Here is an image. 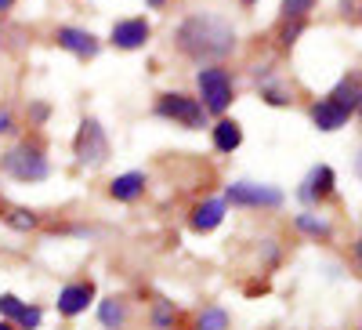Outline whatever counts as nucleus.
I'll return each mask as SVG.
<instances>
[{"label": "nucleus", "instance_id": "nucleus-1", "mask_svg": "<svg viewBox=\"0 0 362 330\" xmlns=\"http://www.w3.org/2000/svg\"><path fill=\"white\" fill-rule=\"evenodd\" d=\"M177 51L192 58V62H221L235 51V29L221 15H189L177 25Z\"/></svg>", "mask_w": 362, "mask_h": 330}, {"label": "nucleus", "instance_id": "nucleus-2", "mask_svg": "<svg viewBox=\"0 0 362 330\" xmlns=\"http://www.w3.org/2000/svg\"><path fill=\"white\" fill-rule=\"evenodd\" d=\"M0 167H4V174H11L15 182H25V186H33V182H44V178L51 174V164L44 157V149L40 145H15L11 153H4V160H0Z\"/></svg>", "mask_w": 362, "mask_h": 330}, {"label": "nucleus", "instance_id": "nucleus-3", "mask_svg": "<svg viewBox=\"0 0 362 330\" xmlns=\"http://www.w3.org/2000/svg\"><path fill=\"white\" fill-rule=\"evenodd\" d=\"M196 91H199V106L206 109V116H221L232 106V76L221 66H203L196 73Z\"/></svg>", "mask_w": 362, "mask_h": 330}, {"label": "nucleus", "instance_id": "nucleus-4", "mask_svg": "<svg viewBox=\"0 0 362 330\" xmlns=\"http://www.w3.org/2000/svg\"><path fill=\"white\" fill-rule=\"evenodd\" d=\"M153 113H156L160 120H170V124H177V127H189V131L206 127V109L199 106V98L181 95V91H167V95H160L156 106H153Z\"/></svg>", "mask_w": 362, "mask_h": 330}, {"label": "nucleus", "instance_id": "nucleus-5", "mask_svg": "<svg viewBox=\"0 0 362 330\" xmlns=\"http://www.w3.org/2000/svg\"><path fill=\"white\" fill-rule=\"evenodd\" d=\"M73 153H76V164L87 167V171H95L109 160V135L105 127L98 124L95 116H87L80 131H76V142H73Z\"/></svg>", "mask_w": 362, "mask_h": 330}, {"label": "nucleus", "instance_id": "nucleus-6", "mask_svg": "<svg viewBox=\"0 0 362 330\" xmlns=\"http://www.w3.org/2000/svg\"><path fill=\"white\" fill-rule=\"evenodd\" d=\"M283 189L276 186H257V182H232L225 189V203L232 207H283Z\"/></svg>", "mask_w": 362, "mask_h": 330}, {"label": "nucleus", "instance_id": "nucleus-7", "mask_svg": "<svg viewBox=\"0 0 362 330\" xmlns=\"http://www.w3.org/2000/svg\"><path fill=\"white\" fill-rule=\"evenodd\" d=\"M0 319H11L18 330H40V323H44V309L22 302L18 294H0Z\"/></svg>", "mask_w": 362, "mask_h": 330}, {"label": "nucleus", "instance_id": "nucleus-8", "mask_svg": "<svg viewBox=\"0 0 362 330\" xmlns=\"http://www.w3.org/2000/svg\"><path fill=\"white\" fill-rule=\"evenodd\" d=\"M90 305H95V283L90 280L87 283H66L62 290H58V302H54L58 316H66V319L87 312Z\"/></svg>", "mask_w": 362, "mask_h": 330}, {"label": "nucleus", "instance_id": "nucleus-9", "mask_svg": "<svg viewBox=\"0 0 362 330\" xmlns=\"http://www.w3.org/2000/svg\"><path fill=\"white\" fill-rule=\"evenodd\" d=\"M148 37H153V25H148V18H124V22L112 25L109 44L119 47V51H138V47H145Z\"/></svg>", "mask_w": 362, "mask_h": 330}, {"label": "nucleus", "instance_id": "nucleus-10", "mask_svg": "<svg viewBox=\"0 0 362 330\" xmlns=\"http://www.w3.org/2000/svg\"><path fill=\"white\" fill-rule=\"evenodd\" d=\"M58 47L76 55L80 62H87V58H95L102 51V44L95 40V33H87V29H76V25H58V33H54Z\"/></svg>", "mask_w": 362, "mask_h": 330}, {"label": "nucleus", "instance_id": "nucleus-11", "mask_svg": "<svg viewBox=\"0 0 362 330\" xmlns=\"http://www.w3.org/2000/svg\"><path fill=\"white\" fill-rule=\"evenodd\" d=\"M334 186H337V174H334V167L319 164V167H315V171L305 178V189H300V200H308V203H322V200L334 196Z\"/></svg>", "mask_w": 362, "mask_h": 330}, {"label": "nucleus", "instance_id": "nucleus-12", "mask_svg": "<svg viewBox=\"0 0 362 330\" xmlns=\"http://www.w3.org/2000/svg\"><path fill=\"white\" fill-rule=\"evenodd\" d=\"M225 211H228L225 200H203V203H196V211L189 218L192 232H214L225 222Z\"/></svg>", "mask_w": 362, "mask_h": 330}, {"label": "nucleus", "instance_id": "nucleus-13", "mask_svg": "<svg viewBox=\"0 0 362 330\" xmlns=\"http://www.w3.org/2000/svg\"><path fill=\"white\" fill-rule=\"evenodd\" d=\"M145 193V174L141 171H127V174H116L109 182V196L116 203H134Z\"/></svg>", "mask_w": 362, "mask_h": 330}, {"label": "nucleus", "instance_id": "nucleus-14", "mask_svg": "<svg viewBox=\"0 0 362 330\" xmlns=\"http://www.w3.org/2000/svg\"><path fill=\"white\" fill-rule=\"evenodd\" d=\"M326 98L334 102L337 109H344V113H348V120H351V116L358 113V102H362V87H358V76H355V73H351V76H344V80H341V84H337V87H334V91H329Z\"/></svg>", "mask_w": 362, "mask_h": 330}, {"label": "nucleus", "instance_id": "nucleus-15", "mask_svg": "<svg viewBox=\"0 0 362 330\" xmlns=\"http://www.w3.org/2000/svg\"><path fill=\"white\" fill-rule=\"evenodd\" d=\"M312 124H315L319 131H326V135H329V131H341V127L348 124V113L337 109L329 98H322V102L312 106Z\"/></svg>", "mask_w": 362, "mask_h": 330}, {"label": "nucleus", "instance_id": "nucleus-16", "mask_svg": "<svg viewBox=\"0 0 362 330\" xmlns=\"http://www.w3.org/2000/svg\"><path fill=\"white\" fill-rule=\"evenodd\" d=\"M210 131H214V149H218V153H235V149L243 145V127H239L235 120L221 116Z\"/></svg>", "mask_w": 362, "mask_h": 330}, {"label": "nucleus", "instance_id": "nucleus-17", "mask_svg": "<svg viewBox=\"0 0 362 330\" xmlns=\"http://www.w3.org/2000/svg\"><path fill=\"white\" fill-rule=\"evenodd\" d=\"M124 319H127V305L119 302V297H102V302H98V323L105 330H119Z\"/></svg>", "mask_w": 362, "mask_h": 330}, {"label": "nucleus", "instance_id": "nucleus-18", "mask_svg": "<svg viewBox=\"0 0 362 330\" xmlns=\"http://www.w3.org/2000/svg\"><path fill=\"white\" fill-rule=\"evenodd\" d=\"M228 323H232V316L221 305H210L196 316V330H228Z\"/></svg>", "mask_w": 362, "mask_h": 330}, {"label": "nucleus", "instance_id": "nucleus-19", "mask_svg": "<svg viewBox=\"0 0 362 330\" xmlns=\"http://www.w3.org/2000/svg\"><path fill=\"white\" fill-rule=\"evenodd\" d=\"M4 222H8L11 229H18V232H33V229L40 225V218H37L33 211H25V207H11V211H4Z\"/></svg>", "mask_w": 362, "mask_h": 330}, {"label": "nucleus", "instance_id": "nucleus-20", "mask_svg": "<svg viewBox=\"0 0 362 330\" xmlns=\"http://www.w3.org/2000/svg\"><path fill=\"white\" fill-rule=\"evenodd\" d=\"M293 225H297L300 232L315 236V239H319V236H322V239L329 236V222H326V218H319V215H308V211H305V215H297V218H293Z\"/></svg>", "mask_w": 362, "mask_h": 330}, {"label": "nucleus", "instance_id": "nucleus-21", "mask_svg": "<svg viewBox=\"0 0 362 330\" xmlns=\"http://www.w3.org/2000/svg\"><path fill=\"white\" fill-rule=\"evenodd\" d=\"M174 316H177L174 312V302H156L153 305V326L156 330H170L174 326Z\"/></svg>", "mask_w": 362, "mask_h": 330}, {"label": "nucleus", "instance_id": "nucleus-22", "mask_svg": "<svg viewBox=\"0 0 362 330\" xmlns=\"http://www.w3.org/2000/svg\"><path fill=\"white\" fill-rule=\"evenodd\" d=\"M315 8V0H283V22L293 18H308V11Z\"/></svg>", "mask_w": 362, "mask_h": 330}, {"label": "nucleus", "instance_id": "nucleus-23", "mask_svg": "<svg viewBox=\"0 0 362 330\" xmlns=\"http://www.w3.org/2000/svg\"><path fill=\"white\" fill-rule=\"evenodd\" d=\"M305 25H308V18H293V22H286V29H283V44L290 47L300 33H305Z\"/></svg>", "mask_w": 362, "mask_h": 330}, {"label": "nucleus", "instance_id": "nucleus-24", "mask_svg": "<svg viewBox=\"0 0 362 330\" xmlns=\"http://www.w3.org/2000/svg\"><path fill=\"white\" fill-rule=\"evenodd\" d=\"M261 98L268 102V106H290L293 98L283 91V87H264V91H261Z\"/></svg>", "mask_w": 362, "mask_h": 330}, {"label": "nucleus", "instance_id": "nucleus-25", "mask_svg": "<svg viewBox=\"0 0 362 330\" xmlns=\"http://www.w3.org/2000/svg\"><path fill=\"white\" fill-rule=\"evenodd\" d=\"M47 116H51V106H44V102H37L33 109H29V120H33V124H44Z\"/></svg>", "mask_w": 362, "mask_h": 330}, {"label": "nucleus", "instance_id": "nucleus-26", "mask_svg": "<svg viewBox=\"0 0 362 330\" xmlns=\"http://www.w3.org/2000/svg\"><path fill=\"white\" fill-rule=\"evenodd\" d=\"M8 131H15V127H11V113L0 109V135H8Z\"/></svg>", "mask_w": 362, "mask_h": 330}, {"label": "nucleus", "instance_id": "nucleus-27", "mask_svg": "<svg viewBox=\"0 0 362 330\" xmlns=\"http://www.w3.org/2000/svg\"><path fill=\"white\" fill-rule=\"evenodd\" d=\"M15 4H18V0H0V11H11Z\"/></svg>", "mask_w": 362, "mask_h": 330}, {"label": "nucleus", "instance_id": "nucleus-28", "mask_svg": "<svg viewBox=\"0 0 362 330\" xmlns=\"http://www.w3.org/2000/svg\"><path fill=\"white\" fill-rule=\"evenodd\" d=\"M0 330H18V326H15L11 319H0Z\"/></svg>", "mask_w": 362, "mask_h": 330}, {"label": "nucleus", "instance_id": "nucleus-29", "mask_svg": "<svg viewBox=\"0 0 362 330\" xmlns=\"http://www.w3.org/2000/svg\"><path fill=\"white\" fill-rule=\"evenodd\" d=\"M145 4H148V8H163V4H167V0H145Z\"/></svg>", "mask_w": 362, "mask_h": 330}, {"label": "nucleus", "instance_id": "nucleus-30", "mask_svg": "<svg viewBox=\"0 0 362 330\" xmlns=\"http://www.w3.org/2000/svg\"><path fill=\"white\" fill-rule=\"evenodd\" d=\"M243 4H247V8H254V4H257V0H243Z\"/></svg>", "mask_w": 362, "mask_h": 330}]
</instances>
